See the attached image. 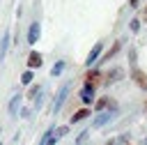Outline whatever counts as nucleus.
Returning <instances> with one entry per match:
<instances>
[{"label": "nucleus", "mask_w": 147, "mask_h": 145, "mask_svg": "<svg viewBox=\"0 0 147 145\" xmlns=\"http://www.w3.org/2000/svg\"><path fill=\"white\" fill-rule=\"evenodd\" d=\"M103 53H106V41H96V44L90 48L87 58H85V67H87V69L96 67V62L101 60V55H103Z\"/></svg>", "instance_id": "obj_1"}, {"label": "nucleus", "mask_w": 147, "mask_h": 145, "mask_svg": "<svg viewBox=\"0 0 147 145\" xmlns=\"http://www.w3.org/2000/svg\"><path fill=\"white\" fill-rule=\"evenodd\" d=\"M124 76H126V71H124L122 67H110V69H106V71H103V87H110V85L119 83Z\"/></svg>", "instance_id": "obj_2"}, {"label": "nucleus", "mask_w": 147, "mask_h": 145, "mask_svg": "<svg viewBox=\"0 0 147 145\" xmlns=\"http://www.w3.org/2000/svg\"><path fill=\"white\" fill-rule=\"evenodd\" d=\"M78 97H80L83 106H92V104L96 101V87H94L92 83H85V81H83V85H80V90H78Z\"/></svg>", "instance_id": "obj_3"}, {"label": "nucleus", "mask_w": 147, "mask_h": 145, "mask_svg": "<svg viewBox=\"0 0 147 145\" xmlns=\"http://www.w3.org/2000/svg\"><path fill=\"white\" fill-rule=\"evenodd\" d=\"M94 108H96V113H108V110L117 113V110H119V104H117L113 97H99V99L94 101Z\"/></svg>", "instance_id": "obj_4"}, {"label": "nucleus", "mask_w": 147, "mask_h": 145, "mask_svg": "<svg viewBox=\"0 0 147 145\" xmlns=\"http://www.w3.org/2000/svg\"><path fill=\"white\" fill-rule=\"evenodd\" d=\"M129 76H131V81L138 85V90L147 92V71H142V69L136 64V67H129Z\"/></svg>", "instance_id": "obj_5"}, {"label": "nucleus", "mask_w": 147, "mask_h": 145, "mask_svg": "<svg viewBox=\"0 0 147 145\" xmlns=\"http://www.w3.org/2000/svg\"><path fill=\"white\" fill-rule=\"evenodd\" d=\"M69 92H71V85H69V83H64V85H60V90L55 92V101H53V115H57V113L62 110V104L67 101V97H69Z\"/></svg>", "instance_id": "obj_6"}, {"label": "nucleus", "mask_w": 147, "mask_h": 145, "mask_svg": "<svg viewBox=\"0 0 147 145\" xmlns=\"http://www.w3.org/2000/svg\"><path fill=\"white\" fill-rule=\"evenodd\" d=\"M39 37H41V23H39V21H30V23H28V32H25L28 46H34V44L39 41Z\"/></svg>", "instance_id": "obj_7"}, {"label": "nucleus", "mask_w": 147, "mask_h": 145, "mask_svg": "<svg viewBox=\"0 0 147 145\" xmlns=\"http://www.w3.org/2000/svg\"><path fill=\"white\" fill-rule=\"evenodd\" d=\"M21 108H23V94L16 92V94H11V99L7 101V113H9V117H18V115H21Z\"/></svg>", "instance_id": "obj_8"}, {"label": "nucleus", "mask_w": 147, "mask_h": 145, "mask_svg": "<svg viewBox=\"0 0 147 145\" xmlns=\"http://www.w3.org/2000/svg\"><path fill=\"white\" fill-rule=\"evenodd\" d=\"M124 46H126V39H124V37L115 39V41H113V46H110V48H108V51H106V53L101 55V62H106V60H113V58H117V55H119V51H122Z\"/></svg>", "instance_id": "obj_9"}, {"label": "nucleus", "mask_w": 147, "mask_h": 145, "mask_svg": "<svg viewBox=\"0 0 147 145\" xmlns=\"http://www.w3.org/2000/svg\"><path fill=\"white\" fill-rule=\"evenodd\" d=\"M83 78H85V83H92L94 87L103 85V71H101V67H92V69H87Z\"/></svg>", "instance_id": "obj_10"}, {"label": "nucleus", "mask_w": 147, "mask_h": 145, "mask_svg": "<svg viewBox=\"0 0 147 145\" xmlns=\"http://www.w3.org/2000/svg\"><path fill=\"white\" fill-rule=\"evenodd\" d=\"M25 62H28V67H25V69H32V71H34V69H39V67L44 64V55H41L39 51H30Z\"/></svg>", "instance_id": "obj_11"}, {"label": "nucleus", "mask_w": 147, "mask_h": 145, "mask_svg": "<svg viewBox=\"0 0 147 145\" xmlns=\"http://www.w3.org/2000/svg\"><path fill=\"white\" fill-rule=\"evenodd\" d=\"M115 115H117V113H113V110H108V113H99V115L92 120V127L101 129V127H106L108 122H113V120H115Z\"/></svg>", "instance_id": "obj_12"}, {"label": "nucleus", "mask_w": 147, "mask_h": 145, "mask_svg": "<svg viewBox=\"0 0 147 145\" xmlns=\"http://www.w3.org/2000/svg\"><path fill=\"white\" fill-rule=\"evenodd\" d=\"M90 115H92L90 106H83V108L74 110V115L69 117V124H78V122H83V120H85V117H90Z\"/></svg>", "instance_id": "obj_13"}, {"label": "nucleus", "mask_w": 147, "mask_h": 145, "mask_svg": "<svg viewBox=\"0 0 147 145\" xmlns=\"http://www.w3.org/2000/svg\"><path fill=\"white\" fill-rule=\"evenodd\" d=\"M55 143H57V136H55V124H51V127L44 131V136H41L39 145H55Z\"/></svg>", "instance_id": "obj_14"}, {"label": "nucleus", "mask_w": 147, "mask_h": 145, "mask_svg": "<svg viewBox=\"0 0 147 145\" xmlns=\"http://www.w3.org/2000/svg\"><path fill=\"white\" fill-rule=\"evenodd\" d=\"M9 41H11V32H9V30H5V32H2V39H0V60H5V58H7Z\"/></svg>", "instance_id": "obj_15"}, {"label": "nucleus", "mask_w": 147, "mask_h": 145, "mask_svg": "<svg viewBox=\"0 0 147 145\" xmlns=\"http://www.w3.org/2000/svg\"><path fill=\"white\" fill-rule=\"evenodd\" d=\"M64 67H67V62H64V60H57V62L51 67V76H53V78H57V76L64 71Z\"/></svg>", "instance_id": "obj_16"}, {"label": "nucleus", "mask_w": 147, "mask_h": 145, "mask_svg": "<svg viewBox=\"0 0 147 145\" xmlns=\"http://www.w3.org/2000/svg\"><path fill=\"white\" fill-rule=\"evenodd\" d=\"M32 81H34V71L32 69H25L21 74V85H32Z\"/></svg>", "instance_id": "obj_17"}, {"label": "nucleus", "mask_w": 147, "mask_h": 145, "mask_svg": "<svg viewBox=\"0 0 147 145\" xmlns=\"http://www.w3.org/2000/svg\"><path fill=\"white\" fill-rule=\"evenodd\" d=\"M39 94H41V85L32 83V85H30V90H28V99H32V101H34V99H37Z\"/></svg>", "instance_id": "obj_18"}, {"label": "nucleus", "mask_w": 147, "mask_h": 145, "mask_svg": "<svg viewBox=\"0 0 147 145\" xmlns=\"http://www.w3.org/2000/svg\"><path fill=\"white\" fill-rule=\"evenodd\" d=\"M129 28H131V32H138V30L142 28V18H138V16H133V18L129 21Z\"/></svg>", "instance_id": "obj_19"}, {"label": "nucleus", "mask_w": 147, "mask_h": 145, "mask_svg": "<svg viewBox=\"0 0 147 145\" xmlns=\"http://www.w3.org/2000/svg\"><path fill=\"white\" fill-rule=\"evenodd\" d=\"M69 133V124H62V127H55V136H57V140L60 138H64Z\"/></svg>", "instance_id": "obj_20"}, {"label": "nucleus", "mask_w": 147, "mask_h": 145, "mask_svg": "<svg viewBox=\"0 0 147 145\" xmlns=\"http://www.w3.org/2000/svg\"><path fill=\"white\" fill-rule=\"evenodd\" d=\"M129 67H136V48H129Z\"/></svg>", "instance_id": "obj_21"}, {"label": "nucleus", "mask_w": 147, "mask_h": 145, "mask_svg": "<svg viewBox=\"0 0 147 145\" xmlns=\"http://www.w3.org/2000/svg\"><path fill=\"white\" fill-rule=\"evenodd\" d=\"M41 106H44V94H39L34 99V110H41Z\"/></svg>", "instance_id": "obj_22"}, {"label": "nucleus", "mask_w": 147, "mask_h": 145, "mask_svg": "<svg viewBox=\"0 0 147 145\" xmlns=\"http://www.w3.org/2000/svg\"><path fill=\"white\" fill-rule=\"evenodd\" d=\"M18 117H25V120L32 117V108H21V115H18Z\"/></svg>", "instance_id": "obj_23"}, {"label": "nucleus", "mask_w": 147, "mask_h": 145, "mask_svg": "<svg viewBox=\"0 0 147 145\" xmlns=\"http://www.w3.org/2000/svg\"><path fill=\"white\" fill-rule=\"evenodd\" d=\"M87 133H90V131H80V136L76 138V145H80V143H85V140H87Z\"/></svg>", "instance_id": "obj_24"}, {"label": "nucleus", "mask_w": 147, "mask_h": 145, "mask_svg": "<svg viewBox=\"0 0 147 145\" xmlns=\"http://www.w3.org/2000/svg\"><path fill=\"white\" fill-rule=\"evenodd\" d=\"M138 5H140V0H129V7H131V9H136Z\"/></svg>", "instance_id": "obj_25"}, {"label": "nucleus", "mask_w": 147, "mask_h": 145, "mask_svg": "<svg viewBox=\"0 0 147 145\" xmlns=\"http://www.w3.org/2000/svg\"><path fill=\"white\" fill-rule=\"evenodd\" d=\"M108 145H119V138H113V140H108Z\"/></svg>", "instance_id": "obj_26"}, {"label": "nucleus", "mask_w": 147, "mask_h": 145, "mask_svg": "<svg viewBox=\"0 0 147 145\" xmlns=\"http://www.w3.org/2000/svg\"><path fill=\"white\" fill-rule=\"evenodd\" d=\"M142 23H147V7H145V12H142Z\"/></svg>", "instance_id": "obj_27"}, {"label": "nucleus", "mask_w": 147, "mask_h": 145, "mask_svg": "<svg viewBox=\"0 0 147 145\" xmlns=\"http://www.w3.org/2000/svg\"><path fill=\"white\" fill-rule=\"evenodd\" d=\"M0 145H2V129H0Z\"/></svg>", "instance_id": "obj_28"}, {"label": "nucleus", "mask_w": 147, "mask_h": 145, "mask_svg": "<svg viewBox=\"0 0 147 145\" xmlns=\"http://www.w3.org/2000/svg\"><path fill=\"white\" fill-rule=\"evenodd\" d=\"M145 110H147V99H145Z\"/></svg>", "instance_id": "obj_29"}, {"label": "nucleus", "mask_w": 147, "mask_h": 145, "mask_svg": "<svg viewBox=\"0 0 147 145\" xmlns=\"http://www.w3.org/2000/svg\"><path fill=\"white\" fill-rule=\"evenodd\" d=\"M142 145H147V138H145V143H142Z\"/></svg>", "instance_id": "obj_30"}]
</instances>
